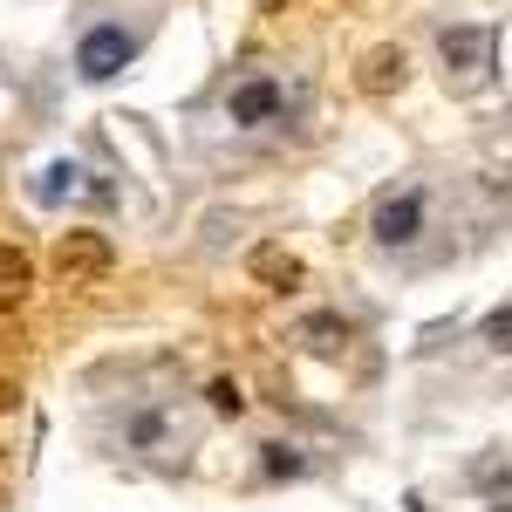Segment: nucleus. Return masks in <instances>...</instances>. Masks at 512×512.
<instances>
[{
    "label": "nucleus",
    "mask_w": 512,
    "mask_h": 512,
    "mask_svg": "<svg viewBox=\"0 0 512 512\" xmlns=\"http://www.w3.org/2000/svg\"><path fill=\"white\" fill-rule=\"evenodd\" d=\"M492 48H499V28H444V35H437L444 76H458L465 89H472V82H485V69H492Z\"/></svg>",
    "instance_id": "nucleus-1"
},
{
    "label": "nucleus",
    "mask_w": 512,
    "mask_h": 512,
    "mask_svg": "<svg viewBox=\"0 0 512 512\" xmlns=\"http://www.w3.org/2000/svg\"><path fill=\"white\" fill-rule=\"evenodd\" d=\"M424 219H431V192H417V185H410V192H396V198H383V205H376V246H410V239L424 233Z\"/></svg>",
    "instance_id": "nucleus-2"
},
{
    "label": "nucleus",
    "mask_w": 512,
    "mask_h": 512,
    "mask_svg": "<svg viewBox=\"0 0 512 512\" xmlns=\"http://www.w3.org/2000/svg\"><path fill=\"white\" fill-rule=\"evenodd\" d=\"M137 55V41L123 35V28H89V35L76 41V69H82V82H110Z\"/></svg>",
    "instance_id": "nucleus-3"
},
{
    "label": "nucleus",
    "mask_w": 512,
    "mask_h": 512,
    "mask_svg": "<svg viewBox=\"0 0 512 512\" xmlns=\"http://www.w3.org/2000/svg\"><path fill=\"white\" fill-rule=\"evenodd\" d=\"M110 260H117V246L103 233H62L55 239V267L69 280H96V274H110Z\"/></svg>",
    "instance_id": "nucleus-4"
},
{
    "label": "nucleus",
    "mask_w": 512,
    "mask_h": 512,
    "mask_svg": "<svg viewBox=\"0 0 512 512\" xmlns=\"http://www.w3.org/2000/svg\"><path fill=\"white\" fill-rule=\"evenodd\" d=\"M226 117H233L239 130H260V123H274V117H280V82H267V76L239 82L233 96H226Z\"/></svg>",
    "instance_id": "nucleus-5"
},
{
    "label": "nucleus",
    "mask_w": 512,
    "mask_h": 512,
    "mask_svg": "<svg viewBox=\"0 0 512 512\" xmlns=\"http://www.w3.org/2000/svg\"><path fill=\"white\" fill-rule=\"evenodd\" d=\"M403 76H410V55L403 48H369L362 69H355V89L362 96H390V89H403Z\"/></svg>",
    "instance_id": "nucleus-6"
},
{
    "label": "nucleus",
    "mask_w": 512,
    "mask_h": 512,
    "mask_svg": "<svg viewBox=\"0 0 512 512\" xmlns=\"http://www.w3.org/2000/svg\"><path fill=\"white\" fill-rule=\"evenodd\" d=\"M28 287H35V260H28L21 246H7V239H0V308H7V301H21Z\"/></svg>",
    "instance_id": "nucleus-7"
},
{
    "label": "nucleus",
    "mask_w": 512,
    "mask_h": 512,
    "mask_svg": "<svg viewBox=\"0 0 512 512\" xmlns=\"http://www.w3.org/2000/svg\"><path fill=\"white\" fill-rule=\"evenodd\" d=\"M253 274L274 280V287H301V260L287 246H253Z\"/></svg>",
    "instance_id": "nucleus-8"
},
{
    "label": "nucleus",
    "mask_w": 512,
    "mask_h": 512,
    "mask_svg": "<svg viewBox=\"0 0 512 512\" xmlns=\"http://www.w3.org/2000/svg\"><path fill=\"white\" fill-rule=\"evenodd\" d=\"M301 342L328 355L335 342H349V321H342V315H308V321H301Z\"/></svg>",
    "instance_id": "nucleus-9"
},
{
    "label": "nucleus",
    "mask_w": 512,
    "mask_h": 512,
    "mask_svg": "<svg viewBox=\"0 0 512 512\" xmlns=\"http://www.w3.org/2000/svg\"><path fill=\"white\" fill-rule=\"evenodd\" d=\"M76 178H82L76 164H48V171H41V185H35V198H41V205H55V198L76 192Z\"/></svg>",
    "instance_id": "nucleus-10"
},
{
    "label": "nucleus",
    "mask_w": 512,
    "mask_h": 512,
    "mask_svg": "<svg viewBox=\"0 0 512 512\" xmlns=\"http://www.w3.org/2000/svg\"><path fill=\"white\" fill-rule=\"evenodd\" d=\"M260 465H267V478H301V472H308V458H301V451H287V444H267V458H260Z\"/></svg>",
    "instance_id": "nucleus-11"
},
{
    "label": "nucleus",
    "mask_w": 512,
    "mask_h": 512,
    "mask_svg": "<svg viewBox=\"0 0 512 512\" xmlns=\"http://www.w3.org/2000/svg\"><path fill=\"white\" fill-rule=\"evenodd\" d=\"M478 335H485V349L512 355V308H492V315H485V328H478Z\"/></svg>",
    "instance_id": "nucleus-12"
},
{
    "label": "nucleus",
    "mask_w": 512,
    "mask_h": 512,
    "mask_svg": "<svg viewBox=\"0 0 512 512\" xmlns=\"http://www.w3.org/2000/svg\"><path fill=\"white\" fill-rule=\"evenodd\" d=\"M212 410H219V417H239V410H246V396H239V383H226V376H219V383H212Z\"/></svg>",
    "instance_id": "nucleus-13"
},
{
    "label": "nucleus",
    "mask_w": 512,
    "mask_h": 512,
    "mask_svg": "<svg viewBox=\"0 0 512 512\" xmlns=\"http://www.w3.org/2000/svg\"><path fill=\"white\" fill-rule=\"evenodd\" d=\"M130 437H137V444H158V437H164V417H137V424H130Z\"/></svg>",
    "instance_id": "nucleus-14"
},
{
    "label": "nucleus",
    "mask_w": 512,
    "mask_h": 512,
    "mask_svg": "<svg viewBox=\"0 0 512 512\" xmlns=\"http://www.w3.org/2000/svg\"><path fill=\"white\" fill-rule=\"evenodd\" d=\"M478 485H499V478H512V465H499V458H478Z\"/></svg>",
    "instance_id": "nucleus-15"
},
{
    "label": "nucleus",
    "mask_w": 512,
    "mask_h": 512,
    "mask_svg": "<svg viewBox=\"0 0 512 512\" xmlns=\"http://www.w3.org/2000/svg\"><path fill=\"white\" fill-rule=\"evenodd\" d=\"M14 403H21V383H14V376H0V410H14Z\"/></svg>",
    "instance_id": "nucleus-16"
}]
</instances>
